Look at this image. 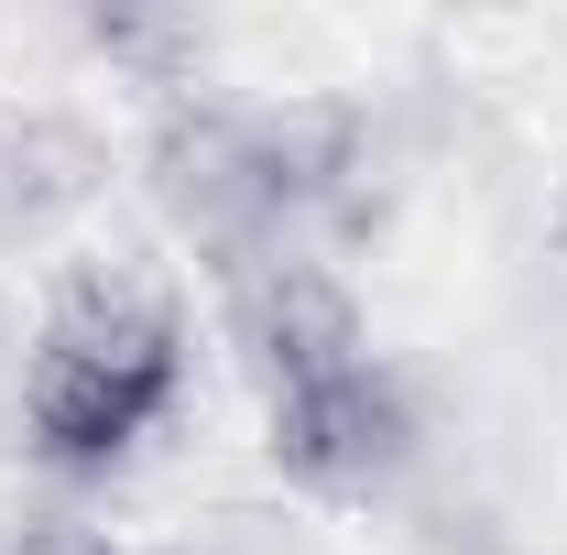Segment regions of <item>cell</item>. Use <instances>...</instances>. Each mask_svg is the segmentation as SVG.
Segmentation results:
<instances>
[{"label": "cell", "instance_id": "6da1fadb", "mask_svg": "<svg viewBox=\"0 0 567 555\" xmlns=\"http://www.w3.org/2000/svg\"><path fill=\"white\" fill-rule=\"evenodd\" d=\"M186 381V338H175V305L142 273H76L33 338V370H22V415H33V447L55 469H110L142 425L175 404Z\"/></svg>", "mask_w": 567, "mask_h": 555}, {"label": "cell", "instance_id": "7a4b0ae2", "mask_svg": "<svg viewBox=\"0 0 567 555\" xmlns=\"http://www.w3.org/2000/svg\"><path fill=\"white\" fill-rule=\"evenodd\" d=\"M229 327H240L251 370H262L274 392L339 381V370L371 359L350 283L328 273V262H306V251H240V262H229Z\"/></svg>", "mask_w": 567, "mask_h": 555}, {"label": "cell", "instance_id": "3957f363", "mask_svg": "<svg viewBox=\"0 0 567 555\" xmlns=\"http://www.w3.org/2000/svg\"><path fill=\"white\" fill-rule=\"evenodd\" d=\"M404 447H415V415H404V392L371 359L339 370V381L274 392V458H284V480H306V490H371L404 469Z\"/></svg>", "mask_w": 567, "mask_h": 555}, {"label": "cell", "instance_id": "277c9868", "mask_svg": "<svg viewBox=\"0 0 567 555\" xmlns=\"http://www.w3.org/2000/svg\"><path fill=\"white\" fill-rule=\"evenodd\" d=\"M99 186V142L55 121V109H0V229H33V218L76 208Z\"/></svg>", "mask_w": 567, "mask_h": 555}, {"label": "cell", "instance_id": "5b68a950", "mask_svg": "<svg viewBox=\"0 0 567 555\" xmlns=\"http://www.w3.org/2000/svg\"><path fill=\"white\" fill-rule=\"evenodd\" d=\"M22 555H121V545H110V534H87V523H33Z\"/></svg>", "mask_w": 567, "mask_h": 555}]
</instances>
